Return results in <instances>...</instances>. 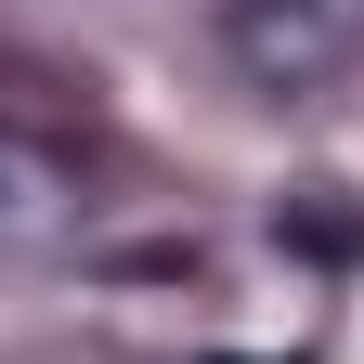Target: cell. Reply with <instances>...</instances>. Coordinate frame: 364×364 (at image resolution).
Instances as JSON below:
<instances>
[{"instance_id": "1", "label": "cell", "mask_w": 364, "mask_h": 364, "mask_svg": "<svg viewBox=\"0 0 364 364\" xmlns=\"http://www.w3.org/2000/svg\"><path fill=\"white\" fill-rule=\"evenodd\" d=\"M208 39L260 105H326L338 78H364V0H221Z\"/></svg>"}, {"instance_id": "2", "label": "cell", "mask_w": 364, "mask_h": 364, "mask_svg": "<svg viewBox=\"0 0 364 364\" xmlns=\"http://www.w3.org/2000/svg\"><path fill=\"white\" fill-rule=\"evenodd\" d=\"M91 221V169L53 144V130H26V117H0V247H65Z\"/></svg>"}]
</instances>
